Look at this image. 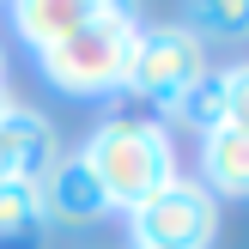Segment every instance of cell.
Segmentation results:
<instances>
[{"label":"cell","mask_w":249,"mask_h":249,"mask_svg":"<svg viewBox=\"0 0 249 249\" xmlns=\"http://www.w3.org/2000/svg\"><path fill=\"white\" fill-rule=\"evenodd\" d=\"M12 104H18V97H6V85H0V116H6V109H12Z\"/></svg>","instance_id":"cell-13"},{"label":"cell","mask_w":249,"mask_h":249,"mask_svg":"<svg viewBox=\"0 0 249 249\" xmlns=\"http://www.w3.org/2000/svg\"><path fill=\"white\" fill-rule=\"evenodd\" d=\"M225 73V128L249 134V61H237V67H219Z\"/></svg>","instance_id":"cell-12"},{"label":"cell","mask_w":249,"mask_h":249,"mask_svg":"<svg viewBox=\"0 0 249 249\" xmlns=\"http://www.w3.org/2000/svg\"><path fill=\"white\" fill-rule=\"evenodd\" d=\"M0 85H6V49H0Z\"/></svg>","instance_id":"cell-14"},{"label":"cell","mask_w":249,"mask_h":249,"mask_svg":"<svg viewBox=\"0 0 249 249\" xmlns=\"http://www.w3.org/2000/svg\"><path fill=\"white\" fill-rule=\"evenodd\" d=\"M134 249H213L219 237V201L195 177H177L128 213Z\"/></svg>","instance_id":"cell-4"},{"label":"cell","mask_w":249,"mask_h":249,"mask_svg":"<svg viewBox=\"0 0 249 249\" xmlns=\"http://www.w3.org/2000/svg\"><path fill=\"white\" fill-rule=\"evenodd\" d=\"M36 201H43V219H49V225H91V219L109 213L104 182L91 177V164H85L79 152H61L55 158V170L36 182Z\"/></svg>","instance_id":"cell-6"},{"label":"cell","mask_w":249,"mask_h":249,"mask_svg":"<svg viewBox=\"0 0 249 249\" xmlns=\"http://www.w3.org/2000/svg\"><path fill=\"white\" fill-rule=\"evenodd\" d=\"M91 6L97 0H12V31L43 55V49H55L61 36L79 31V24L91 18Z\"/></svg>","instance_id":"cell-8"},{"label":"cell","mask_w":249,"mask_h":249,"mask_svg":"<svg viewBox=\"0 0 249 249\" xmlns=\"http://www.w3.org/2000/svg\"><path fill=\"white\" fill-rule=\"evenodd\" d=\"M170 116L182 122V128H195V134H213V128H225V73L219 67H207L201 79L189 85V97H182Z\"/></svg>","instance_id":"cell-11"},{"label":"cell","mask_w":249,"mask_h":249,"mask_svg":"<svg viewBox=\"0 0 249 249\" xmlns=\"http://www.w3.org/2000/svg\"><path fill=\"white\" fill-rule=\"evenodd\" d=\"M201 189L213 195H231V201H249V134L237 128H213L201 134Z\"/></svg>","instance_id":"cell-7"},{"label":"cell","mask_w":249,"mask_h":249,"mask_svg":"<svg viewBox=\"0 0 249 249\" xmlns=\"http://www.w3.org/2000/svg\"><path fill=\"white\" fill-rule=\"evenodd\" d=\"M134 36H140V12L116 6V0H97L91 18L79 24L73 36H61L55 49L36 55L43 79L67 97H109L122 91L128 79V55H134Z\"/></svg>","instance_id":"cell-2"},{"label":"cell","mask_w":249,"mask_h":249,"mask_svg":"<svg viewBox=\"0 0 249 249\" xmlns=\"http://www.w3.org/2000/svg\"><path fill=\"white\" fill-rule=\"evenodd\" d=\"M207 67H213V61H207V49L195 43L177 18H164V24H140L122 91H134V104H140V109H177L182 97H189V85L201 79Z\"/></svg>","instance_id":"cell-3"},{"label":"cell","mask_w":249,"mask_h":249,"mask_svg":"<svg viewBox=\"0 0 249 249\" xmlns=\"http://www.w3.org/2000/svg\"><path fill=\"white\" fill-rule=\"evenodd\" d=\"M177 24H182L201 49L237 43V36H249V0H189Z\"/></svg>","instance_id":"cell-10"},{"label":"cell","mask_w":249,"mask_h":249,"mask_svg":"<svg viewBox=\"0 0 249 249\" xmlns=\"http://www.w3.org/2000/svg\"><path fill=\"white\" fill-rule=\"evenodd\" d=\"M79 158L91 164V177L104 182L109 195V213H134L140 201H152L164 182H177V140L158 116L146 109H122L109 116L91 140L79 146Z\"/></svg>","instance_id":"cell-1"},{"label":"cell","mask_w":249,"mask_h":249,"mask_svg":"<svg viewBox=\"0 0 249 249\" xmlns=\"http://www.w3.org/2000/svg\"><path fill=\"white\" fill-rule=\"evenodd\" d=\"M61 158V140H55V122L43 109H24L12 104L0 116V182H43Z\"/></svg>","instance_id":"cell-5"},{"label":"cell","mask_w":249,"mask_h":249,"mask_svg":"<svg viewBox=\"0 0 249 249\" xmlns=\"http://www.w3.org/2000/svg\"><path fill=\"white\" fill-rule=\"evenodd\" d=\"M49 219L31 182H0V249H43Z\"/></svg>","instance_id":"cell-9"}]
</instances>
